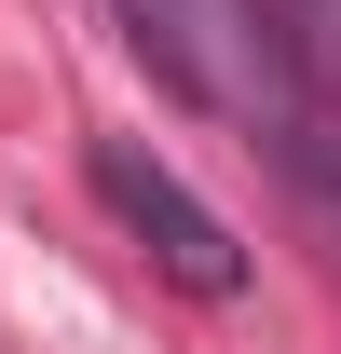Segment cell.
I'll use <instances>...</instances> for the list:
<instances>
[{
  "label": "cell",
  "instance_id": "cell-1",
  "mask_svg": "<svg viewBox=\"0 0 341 354\" xmlns=\"http://www.w3.org/2000/svg\"><path fill=\"white\" fill-rule=\"evenodd\" d=\"M82 177H96V205L137 232V259L164 272V286H191V300H246V245H232V218H218L205 191L164 164V150L96 136V150H82Z\"/></svg>",
  "mask_w": 341,
  "mask_h": 354
},
{
  "label": "cell",
  "instance_id": "cell-2",
  "mask_svg": "<svg viewBox=\"0 0 341 354\" xmlns=\"http://www.w3.org/2000/svg\"><path fill=\"white\" fill-rule=\"evenodd\" d=\"M259 14L287 28V55H300V68H314V95H328V109H341V0H259Z\"/></svg>",
  "mask_w": 341,
  "mask_h": 354
}]
</instances>
